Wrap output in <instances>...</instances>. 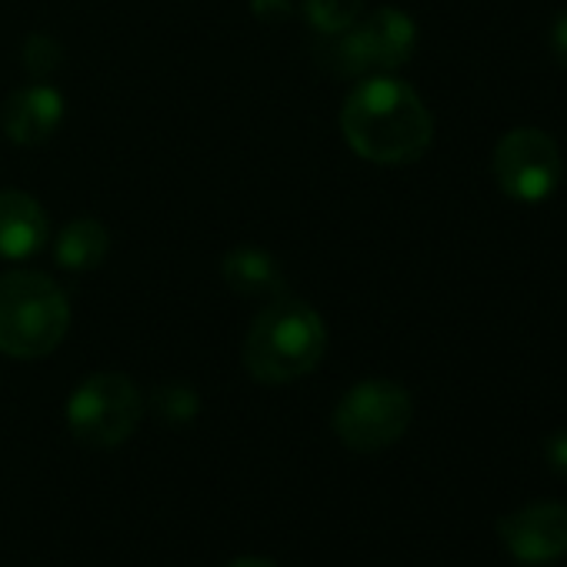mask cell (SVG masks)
<instances>
[{
  "label": "cell",
  "instance_id": "ba28073f",
  "mask_svg": "<svg viewBox=\"0 0 567 567\" xmlns=\"http://www.w3.org/2000/svg\"><path fill=\"white\" fill-rule=\"evenodd\" d=\"M497 534L517 564L540 567L567 557V504L540 501L497 520Z\"/></svg>",
  "mask_w": 567,
  "mask_h": 567
},
{
  "label": "cell",
  "instance_id": "9c48e42d",
  "mask_svg": "<svg viewBox=\"0 0 567 567\" xmlns=\"http://www.w3.org/2000/svg\"><path fill=\"white\" fill-rule=\"evenodd\" d=\"M0 121H4L8 137L21 147L48 144L64 121V97L48 84H28L8 97Z\"/></svg>",
  "mask_w": 567,
  "mask_h": 567
},
{
  "label": "cell",
  "instance_id": "4fadbf2b",
  "mask_svg": "<svg viewBox=\"0 0 567 567\" xmlns=\"http://www.w3.org/2000/svg\"><path fill=\"white\" fill-rule=\"evenodd\" d=\"M364 8V0H305V14L311 28L324 38L348 31Z\"/></svg>",
  "mask_w": 567,
  "mask_h": 567
},
{
  "label": "cell",
  "instance_id": "2e32d148",
  "mask_svg": "<svg viewBox=\"0 0 567 567\" xmlns=\"http://www.w3.org/2000/svg\"><path fill=\"white\" fill-rule=\"evenodd\" d=\"M227 567H277V564H270L267 557H237Z\"/></svg>",
  "mask_w": 567,
  "mask_h": 567
},
{
  "label": "cell",
  "instance_id": "52a82bcc",
  "mask_svg": "<svg viewBox=\"0 0 567 567\" xmlns=\"http://www.w3.org/2000/svg\"><path fill=\"white\" fill-rule=\"evenodd\" d=\"M497 187L520 204H540L557 190L560 181V154L557 144L537 127L507 131L491 157Z\"/></svg>",
  "mask_w": 567,
  "mask_h": 567
},
{
  "label": "cell",
  "instance_id": "5bb4252c",
  "mask_svg": "<svg viewBox=\"0 0 567 567\" xmlns=\"http://www.w3.org/2000/svg\"><path fill=\"white\" fill-rule=\"evenodd\" d=\"M544 454H547V464H550L557 474H564V477H567V431L550 434V437H547V444H544Z\"/></svg>",
  "mask_w": 567,
  "mask_h": 567
},
{
  "label": "cell",
  "instance_id": "6da1fadb",
  "mask_svg": "<svg viewBox=\"0 0 567 567\" xmlns=\"http://www.w3.org/2000/svg\"><path fill=\"white\" fill-rule=\"evenodd\" d=\"M341 131L358 157L384 167L414 164L434 141L427 104L391 74H371L348 94Z\"/></svg>",
  "mask_w": 567,
  "mask_h": 567
},
{
  "label": "cell",
  "instance_id": "7a4b0ae2",
  "mask_svg": "<svg viewBox=\"0 0 567 567\" xmlns=\"http://www.w3.org/2000/svg\"><path fill=\"white\" fill-rule=\"evenodd\" d=\"M328 351V328L321 315L280 295L267 301L244 338V368L257 384H291L311 374Z\"/></svg>",
  "mask_w": 567,
  "mask_h": 567
},
{
  "label": "cell",
  "instance_id": "7c38bea8",
  "mask_svg": "<svg viewBox=\"0 0 567 567\" xmlns=\"http://www.w3.org/2000/svg\"><path fill=\"white\" fill-rule=\"evenodd\" d=\"M111 250V234L101 220L94 217H74L71 224H64V230L58 234V247L54 257L64 270L71 274H84L94 270Z\"/></svg>",
  "mask_w": 567,
  "mask_h": 567
},
{
  "label": "cell",
  "instance_id": "30bf717a",
  "mask_svg": "<svg viewBox=\"0 0 567 567\" xmlns=\"http://www.w3.org/2000/svg\"><path fill=\"white\" fill-rule=\"evenodd\" d=\"M48 237H51L48 214L31 194L18 187L0 190V257L8 260L34 257L44 250Z\"/></svg>",
  "mask_w": 567,
  "mask_h": 567
},
{
  "label": "cell",
  "instance_id": "3957f363",
  "mask_svg": "<svg viewBox=\"0 0 567 567\" xmlns=\"http://www.w3.org/2000/svg\"><path fill=\"white\" fill-rule=\"evenodd\" d=\"M71 308L58 284L38 270L0 274V351L34 361L61 348Z\"/></svg>",
  "mask_w": 567,
  "mask_h": 567
},
{
  "label": "cell",
  "instance_id": "277c9868",
  "mask_svg": "<svg viewBox=\"0 0 567 567\" xmlns=\"http://www.w3.org/2000/svg\"><path fill=\"white\" fill-rule=\"evenodd\" d=\"M144 414L137 384L127 374L104 371L87 378L68 401V427L78 444L94 451L121 447Z\"/></svg>",
  "mask_w": 567,
  "mask_h": 567
},
{
  "label": "cell",
  "instance_id": "8992f818",
  "mask_svg": "<svg viewBox=\"0 0 567 567\" xmlns=\"http://www.w3.org/2000/svg\"><path fill=\"white\" fill-rule=\"evenodd\" d=\"M334 48L328 61L341 74L371 78V74H391L404 68L417 48V28L414 21L398 8H381L361 24L354 21L348 31L331 34Z\"/></svg>",
  "mask_w": 567,
  "mask_h": 567
},
{
  "label": "cell",
  "instance_id": "8fae6325",
  "mask_svg": "<svg viewBox=\"0 0 567 567\" xmlns=\"http://www.w3.org/2000/svg\"><path fill=\"white\" fill-rule=\"evenodd\" d=\"M220 274L227 280V288L237 298H250V301H274L284 295V270L280 264L257 247H234L224 264Z\"/></svg>",
  "mask_w": 567,
  "mask_h": 567
},
{
  "label": "cell",
  "instance_id": "9a60e30c",
  "mask_svg": "<svg viewBox=\"0 0 567 567\" xmlns=\"http://www.w3.org/2000/svg\"><path fill=\"white\" fill-rule=\"evenodd\" d=\"M550 51H554V58H557V64L567 71V11L554 21V28H550Z\"/></svg>",
  "mask_w": 567,
  "mask_h": 567
},
{
  "label": "cell",
  "instance_id": "5b68a950",
  "mask_svg": "<svg viewBox=\"0 0 567 567\" xmlns=\"http://www.w3.org/2000/svg\"><path fill=\"white\" fill-rule=\"evenodd\" d=\"M414 417L411 394L384 378L354 384L334 408V434L358 454H378L398 444Z\"/></svg>",
  "mask_w": 567,
  "mask_h": 567
}]
</instances>
